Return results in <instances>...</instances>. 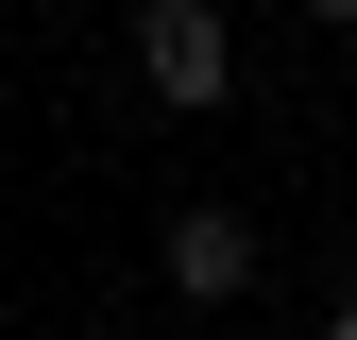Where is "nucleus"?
Listing matches in <instances>:
<instances>
[{
  "instance_id": "3",
  "label": "nucleus",
  "mask_w": 357,
  "mask_h": 340,
  "mask_svg": "<svg viewBox=\"0 0 357 340\" xmlns=\"http://www.w3.org/2000/svg\"><path fill=\"white\" fill-rule=\"evenodd\" d=\"M306 17H324V34H340V17H357V0H306Z\"/></svg>"
},
{
  "instance_id": "2",
  "label": "nucleus",
  "mask_w": 357,
  "mask_h": 340,
  "mask_svg": "<svg viewBox=\"0 0 357 340\" xmlns=\"http://www.w3.org/2000/svg\"><path fill=\"white\" fill-rule=\"evenodd\" d=\"M170 289H188V307H238L255 289V222L238 204H188V222H170Z\"/></svg>"
},
{
  "instance_id": "4",
  "label": "nucleus",
  "mask_w": 357,
  "mask_h": 340,
  "mask_svg": "<svg viewBox=\"0 0 357 340\" xmlns=\"http://www.w3.org/2000/svg\"><path fill=\"white\" fill-rule=\"evenodd\" d=\"M324 340H357V307H340V323H324Z\"/></svg>"
},
{
  "instance_id": "1",
  "label": "nucleus",
  "mask_w": 357,
  "mask_h": 340,
  "mask_svg": "<svg viewBox=\"0 0 357 340\" xmlns=\"http://www.w3.org/2000/svg\"><path fill=\"white\" fill-rule=\"evenodd\" d=\"M137 85H153V102H221V85H238V34H221L204 17V0H153V17H137Z\"/></svg>"
}]
</instances>
